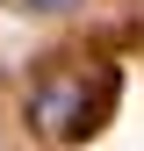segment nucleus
Instances as JSON below:
<instances>
[{
  "mask_svg": "<svg viewBox=\"0 0 144 151\" xmlns=\"http://www.w3.org/2000/svg\"><path fill=\"white\" fill-rule=\"evenodd\" d=\"M29 122L43 137H86L94 129V93H86V72H50V79L29 86Z\"/></svg>",
  "mask_w": 144,
  "mask_h": 151,
  "instance_id": "1",
  "label": "nucleus"
},
{
  "mask_svg": "<svg viewBox=\"0 0 144 151\" xmlns=\"http://www.w3.org/2000/svg\"><path fill=\"white\" fill-rule=\"evenodd\" d=\"M22 7H29V14H72L79 0H22Z\"/></svg>",
  "mask_w": 144,
  "mask_h": 151,
  "instance_id": "2",
  "label": "nucleus"
}]
</instances>
